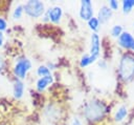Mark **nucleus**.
I'll use <instances>...</instances> for the list:
<instances>
[{
    "label": "nucleus",
    "instance_id": "9b49d317",
    "mask_svg": "<svg viewBox=\"0 0 134 125\" xmlns=\"http://www.w3.org/2000/svg\"><path fill=\"white\" fill-rule=\"evenodd\" d=\"M24 90H25V85L23 83L22 80L16 79L13 83V93L14 97L16 99H21L24 95Z\"/></svg>",
    "mask_w": 134,
    "mask_h": 125
},
{
    "label": "nucleus",
    "instance_id": "6e6552de",
    "mask_svg": "<svg viewBox=\"0 0 134 125\" xmlns=\"http://www.w3.org/2000/svg\"><path fill=\"white\" fill-rule=\"evenodd\" d=\"M89 55L96 57L98 59L100 55V38L97 33H92L90 37V47H89Z\"/></svg>",
    "mask_w": 134,
    "mask_h": 125
},
{
    "label": "nucleus",
    "instance_id": "f3484780",
    "mask_svg": "<svg viewBox=\"0 0 134 125\" xmlns=\"http://www.w3.org/2000/svg\"><path fill=\"white\" fill-rule=\"evenodd\" d=\"M122 32H124V28L120 24H114L110 29V35H111V37L117 39L122 34Z\"/></svg>",
    "mask_w": 134,
    "mask_h": 125
},
{
    "label": "nucleus",
    "instance_id": "20e7f679",
    "mask_svg": "<svg viewBox=\"0 0 134 125\" xmlns=\"http://www.w3.org/2000/svg\"><path fill=\"white\" fill-rule=\"evenodd\" d=\"M32 64L31 61L27 57H20L15 62V65L13 67V72L16 77V79L24 80L28 74V71L31 69Z\"/></svg>",
    "mask_w": 134,
    "mask_h": 125
},
{
    "label": "nucleus",
    "instance_id": "5701e85b",
    "mask_svg": "<svg viewBox=\"0 0 134 125\" xmlns=\"http://www.w3.org/2000/svg\"><path fill=\"white\" fill-rule=\"evenodd\" d=\"M98 65H99V67H102L103 69L107 68V63H106L104 60H98Z\"/></svg>",
    "mask_w": 134,
    "mask_h": 125
},
{
    "label": "nucleus",
    "instance_id": "6ab92c4d",
    "mask_svg": "<svg viewBox=\"0 0 134 125\" xmlns=\"http://www.w3.org/2000/svg\"><path fill=\"white\" fill-rule=\"evenodd\" d=\"M108 6L110 7V9H111V11L116 12V11H118V9H119L120 4H119V2H118V1H116V0H110V1L108 2Z\"/></svg>",
    "mask_w": 134,
    "mask_h": 125
},
{
    "label": "nucleus",
    "instance_id": "423d86ee",
    "mask_svg": "<svg viewBox=\"0 0 134 125\" xmlns=\"http://www.w3.org/2000/svg\"><path fill=\"white\" fill-rule=\"evenodd\" d=\"M117 44L122 49L129 53H134V36L130 32L124 30L122 34L117 38Z\"/></svg>",
    "mask_w": 134,
    "mask_h": 125
},
{
    "label": "nucleus",
    "instance_id": "f03ea898",
    "mask_svg": "<svg viewBox=\"0 0 134 125\" xmlns=\"http://www.w3.org/2000/svg\"><path fill=\"white\" fill-rule=\"evenodd\" d=\"M105 112H106L105 105L99 101L93 100L86 105L83 113L88 121L96 122L98 120H102V118H104Z\"/></svg>",
    "mask_w": 134,
    "mask_h": 125
},
{
    "label": "nucleus",
    "instance_id": "a211bd4d",
    "mask_svg": "<svg viewBox=\"0 0 134 125\" xmlns=\"http://www.w3.org/2000/svg\"><path fill=\"white\" fill-rule=\"evenodd\" d=\"M24 14V7H23V4H18L14 11H13V18L18 20V19H21V17L23 16Z\"/></svg>",
    "mask_w": 134,
    "mask_h": 125
},
{
    "label": "nucleus",
    "instance_id": "f8f14e48",
    "mask_svg": "<svg viewBox=\"0 0 134 125\" xmlns=\"http://www.w3.org/2000/svg\"><path fill=\"white\" fill-rule=\"evenodd\" d=\"M128 113H129V110H128V107L126 105H120L116 108V110L114 111V114H113V119L115 122L117 123H120L122 121L126 120V118L128 117Z\"/></svg>",
    "mask_w": 134,
    "mask_h": 125
},
{
    "label": "nucleus",
    "instance_id": "ddd939ff",
    "mask_svg": "<svg viewBox=\"0 0 134 125\" xmlns=\"http://www.w3.org/2000/svg\"><path fill=\"white\" fill-rule=\"evenodd\" d=\"M96 60H98L96 57H93V56H91L89 54H86V55H84L81 58V60H80V66L81 67H87V66L93 64Z\"/></svg>",
    "mask_w": 134,
    "mask_h": 125
},
{
    "label": "nucleus",
    "instance_id": "4468645a",
    "mask_svg": "<svg viewBox=\"0 0 134 125\" xmlns=\"http://www.w3.org/2000/svg\"><path fill=\"white\" fill-rule=\"evenodd\" d=\"M120 5H121L122 13L125 15H128L134 9V0H124L121 1Z\"/></svg>",
    "mask_w": 134,
    "mask_h": 125
},
{
    "label": "nucleus",
    "instance_id": "393cba45",
    "mask_svg": "<svg viewBox=\"0 0 134 125\" xmlns=\"http://www.w3.org/2000/svg\"><path fill=\"white\" fill-rule=\"evenodd\" d=\"M133 28H134V23H133Z\"/></svg>",
    "mask_w": 134,
    "mask_h": 125
},
{
    "label": "nucleus",
    "instance_id": "1a4fd4ad",
    "mask_svg": "<svg viewBox=\"0 0 134 125\" xmlns=\"http://www.w3.org/2000/svg\"><path fill=\"white\" fill-rule=\"evenodd\" d=\"M113 16V11L110 9V7L107 4H103L97 12V19L100 24H105L111 20Z\"/></svg>",
    "mask_w": 134,
    "mask_h": 125
},
{
    "label": "nucleus",
    "instance_id": "39448f33",
    "mask_svg": "<svg viewBox=\"0 0 134 125\" xmlns=\"http://www.w3.org/2000/svg\"><path fill=\"white\" fill-rule=\"evenodd\" d=\"M62 18H63V8L59 5H54L46 9L43 21H49L53 24H59L62 21Z\"/></svg>",
    "mask_w": 134,
    "mask_h": 125
},
{
    "label": "nucleus",
    "instance_id": "412c9836",
    "mask_svg": "<svg viewBox=\"0 0 134 125\" xmlns=\"http://www.w3.org/2000/svg\"><path fill=\"white\" fill-rule=\"evenodd\" d=\"M71 125H83V122L79 117H73L71 121Z\"/></svg>",
    "mask_w": 134,
    "mask_h": 125
},
{
    "label": "nucleus",
    "instance_id": "b1692460",
    "mask_svg": "<svg viewBox=\"0 0 134 125\" xmlns=\"http://www.w3.org/2000/svg\"><path fill=\"white\" fill-rule=\"evenodd\" d=\"M3 42H4V37H3V34L0 32V46L3 45Z\"/></svg>",
    "mask_w": 134,
    "mask_h": 125
},
{
    "label": "nucleus",
    "instance_id": "aec40b11",
    "mask_svg": "<svg viewBox=\"0 0 134 125\" xmlns=\"http://www.w3.org/2000/svg\"><path fill=\"white\" fill-rule=\"evenodd\" d=\"M6 28H7V22H6V20H5L4 18L0 17V32L2 33V32H4Z\"/></svg>",
    "mask_w": 134,
    "mask_h": 125
},
{
    "label": "nucleus",
    "instance_id": "2eb2a0df",
    "mask_svg": "<svg viewBox=\"0 0 134 125\" xmlns=\"http://www.w3.org/2000/svg\"><path fill=\"white\" fill-rule=\"evenodd\" d=\"M87 24H88V27L92 30V33H97V30L99 29V26H100V23L97 19V17H92L90 20L87 21Z\"/></svg>",
    "mask_w": 134,
    "mask_h": 125
},
{
    "label": "nucleus",
    "instance_id": "0eeeda50",
    "mask_svg": "<svg viewBox=\"0 0 134 125\" xmlns=\"http://www.w3.org/2000/svg\"><path fill=\"white\" fill-rule=\"evenodd\" d=\"M94 9L93 4L90 0H82L80 2V9H79V16L82 20L88 21L93 17Z\"/></svg>",
    "mask_w": 134,
    "mask_h": 125
},
{
    "label": "nucleus",
    "instance_id": "f257e3e1",
    "mask_svg": "<svg viewBox=\"0 0 134 125\" xmlns=\"http://www.w3.org/2000/svg\"><path fill=\"white\" fill-rule=\"evenodd\" d=\"M117 74L124 83H130L134 80V53H124L118 62Z\"/></svg>",
    "mask_w": 134,
    "mask_h": 125
},
{
    "label": "nucleus",
    "instance_id": "4be33fe9",
    "mask_svg": "<svg viewBox=\"0 0 134 125\" xmlns=\"http://www.w3.org/2000/svg\"><path fill=\"white\" fill-rule=\"evenodd\" d=\"M4 66H5V62H4V59L3 57L0 55V72L4 69Z\"/></svg>",
    "mask_w": 134,
    "mask_h": 125
},
{
    "label": "nucleus",
    "instance_id": "7ed1b4c3",
    "mask_svg": "<svg viewBox=\"0 0 134 125\" xmlns=\"http://www.w3.org/2000/svg\"><path fill=\"white\" fill-rule=\"evenodd\" d=\"M23 7L25 15L34 19H38L42 17L46 12L44 2L39 0H29L23 4Z\"/></svg>",
    "mask_w": 134,
    "mask_h": 125
},
{
    "label": "nucleus",
    "instance_id": "dca6fc26",
    "mask_svg": "<svg viewBox=\"0 0 134 125\" xmlns=\"http://www.w3.org/2000/svg\"><path fill=\"white\" fill-rule=\"evenodd\" d=\"M36 74L39 76V78H42V77H46V76H50V75H52V74H51V70L47 67V65H40V66H38Z\"/></svg>",
    "mask_w": 134,
    "mask_h": 125
},
{
    "label": "nucleus",
    "instance_id": "9d476101",
    "mask_svg": "<svg viewBox=\"0 0 134 125\" xmlns=\"http://www.w3.org/2000/svg\"><path fill=\"white\" fill-rule=\"evenodd\" d=\"M53 83V76L50 75V76H46V77H42V78H39L36 82V89L40 92L44 91L49 85H51Z\"/></svg>",
    "mask_w": 134,
    "mask_h": 125
}]
</instances>
